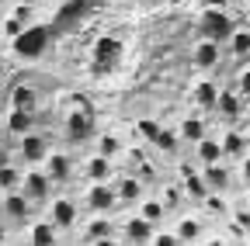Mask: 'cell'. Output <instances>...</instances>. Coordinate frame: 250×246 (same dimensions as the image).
<instances>
[{
	"label": "cell",
	"mask_w": 250,
	"mask_h": 246,
	"mask_svg": "<svg viewBox=\"0 0 250 246\" xmlns=\"http://www.w3.org/2000/svg\"><path fill=\"white\" fill-rule=\"evenodd\" d=\"M52 188H56V184L49 180V173L42 170V163L24 167V177H21V194H24L31 205H49V201H52Z\"/></svg>",
	"instance_id": "6da1fadb"
},
{
	"label": "cell",
	"mask_w": 250,
	"mask_h": 246,
	"mask_svg": "<svg viewBox=\"0 0 250 246\" xmlns=\"http://www.w3.org/2000/svg\"><path fill=\"white\" fill-rule=\"evenodd\" d=\"M94 135V114L90 111H73V114H66L62 118V139H66L70 146H83V142H90Z\"/></svg>",
	"instance_id": "7a4b0ae2"
},
{
	"label": "cell",
	"mask_w": 250,
	"mask_h": 246,
	"mask_svg": "<svg viewBox=\"0 0 250 246\" xmlns=\"http://www.w3.org/2000/svg\"><path fill=\"white\" fill-rule=\"evenodd\" d=\"M83 205H87L90 211H104V215H111V211L118 208L115 184H111V180H90L87 191H83Z\"/></svg>",
	"instance_id": "3957f363"
},
{
	"label": "cell",
	"mask_w": 250,
	"mask_h": 246,
	"mask_svg": "<svg viewBox=\"0 0 250 246\" xmlns=\"http://www.w3.org/2000/svg\"><path fill=\"white\" fill-rule=\"evenodd\" d=\"M202 38H215V42H226V35L233 32V18L226 14V7H205L202 11Z\"/></svg>",
	"instance_id": "277c9868"
},
{
	"label": "cell",
	"mask_w": 250,
	"mask_h": 246,
	"mask_svg": "<svg viewBox=\"0 0 250 246\" xmlns=\"http://www.w3.org/2000/svg\"><path fill=\"white\" fill-rule=\"evenodd\" d=\"M31 208L35 205L21 194V188L18 191H4V198H0V215H4L7 226H24L31 219Z\"/></svg>",
	"instance_id": "5b68a950"
},
{
	"label": "cell",
	"mask_w": 250,
	"mask_h": 246,
	"mask_svg": "<svg viewBox=\"0 0 250 246\" xmlns=\"http://www.w3.org/2000/svg\"><path fill=\"white\" fill-rule=\"evenodd\" d=\"M219 118L226 121V125H233V121H240V114L247 111V97L240 94L236 87H223L219 90V97H215V108H212Z\"/></svg>",
	"instance_id": "8992f818"
},
{
	"label": "cell",
	"mask_w": 250,
	"mask_h": 246,
	"mask_svg": "<svg viewBox=\"0 0 250 246\" xmlns=\"http://www.w3.org/2000/svg\"><path fill=\"white\" fill-rule=\"evenodd\" d=\"M45 219L59 229V232H70L73 226H77V219H80V205L73 201V198H56V201H49V215Z\"/></svg>",
	"instance_id": "52a82bcc"
},
{
	"label": "cell",
	"mask_w": 250,
	"mask_h": 246,
	"mask_svg": "<svg viewBox=\"0 0 250 246\" xmlns=\"http://www.w3.org/2000/svg\"><path fill=\"white\" fill-rule=\"evenodd\" d=\"M45 152H49V139L42 135V132H24L21 139H18V156H21V163L24 167H35V163H42L45 160Z\"/></svg>",
	"instance_id": "ba28073f"
},
{
	"label": "cell",
	"mask_w": 250,
	"mask_h": 246,
	"mask_svg": "<svg viewBox=\"0 0 250 246\" xmlns=\"http://www.w3.org/2000/svg\"><path fill=\"white\" fill-rule=\"evenodd\" d=\"M45 38H49V32H45V28H35V21H31L24 32L14 38V52L24 56V59H39L45 52Z\"/></svg>",
	"instance_id": "9c48e42d"
},
{
	"label": "cell",
	"mask_w": 250,
	"mask_h": 246,
	"mask_svg": "<svg viewBox=\"0 0 250 246\" xmlns=\"http://www.w3.org/2000/svg\"><path fill=\"white\" fill-rule=\"evenodd\" d=\"M202 177H205V184H208V191H223V194H229L233 184H236V173H233L229 160L205 163V167H202Z\"/></svg>",
	"instance_id": "30bf717a"
},
{
	"label": "cell",
	"mask_w": 250,
	"mask_h": 246,
	"mask_svg": "<svg viewBox=\"0 0 250 246\" xmlns=\"http://www.w3.org/2000/svg\"><path fill=\"white\" fill-rule=\"evenodd\" d=\"M42 170L49 173L52 184H70V180H73V156H70V152H56V149H49L45 160H42Z\"/></svg>",
	"instance_id": "8fae6325"
},
{
	"label": "cell",
	"mask_w": 250,
	"mask_h": 246,
	"mask_svg": "<svg viewBox=\"0 0 250 246\" xmlns=\"http://www.w3.org/2000/svg\"><path fill=\"white\" fill-rule=\"evenodd\" d=\"M191 63L195 70H215L219 63H223V42H215V38H198L195 49H191Z\"/></svg>",
	"instance_id": "7c38bea8"
},
{
	"label": "cell",
	"mask_w": 250,
	"mask_h": 246,
	"mask_svg": "<svg viewBox=\"0 0 250 246\" xmlns=\"http://www.w3.org/2000/svg\"><path fill=\"white\" fill-rule=\"evenodd\" d=\"M118 59H122V38H101L98 49H94V73L104 76L118 66Z\"/></svg>",
	"instance_id": "4fadbf2b"
},
{
	"label": "cell",
	"mask_w": 250,
	"mask_h": 246,
	"mask_svg": "<svg viewBox=\"0 0 250 246\" xmlns=\"http://www.w3.org/2000/svg\"><path fill=\"white\" fill-rule=\"evenodd\" d=\"M115 232H118V226L111 222V215L94 211V219H90V222H87V229H83V239H87V243H111V239H115Z\"/></svg>",
	"instance_id": "5bb4252c"
},
{
	"label": "cell",
	"mask_w": 250,
	"mask_h": 246,
	"mask_svg": "<svg viewBox=\"0 0 250 246\" xmlns=\"http://www.w3.org/2000/svg\"><path fill=\"white\" fill-rule=\"evenodd\" d=\"M111 184H115L118 205H139V198L146 194V184H143L136 173H125V177H118V180H111Z\"/></svg>",
	"instance_id": "9a60e30c"
},
{
	"label": "cell",
	"mask_w": 250,
	"mask_h": 246,
	"mask_svg": "<svg viewBox=\"0 0 250 246\" xmlns=\"http://www.w3.org/2000/svg\"><path fill=\"white\" fill-rule=\"evenodd\" d=\"M219 146H223V156H226L229 163H236L240 156H247V152H250V135L240 132V129H226L223 139H219Z\"/></svg>",
	"instance_id": "2e32d148"
},
{
	"label": "cell",
	"mask_w": 250,
	"mask_h": 246,
	"mask_svg": "<svg viewBox=\"0 0 250 246\" xmlns=\"http://www.w3.org/2000/svg\"><path fill=\"white\" fill-rule=\"evenodd\" d=\"M198 208H202V215H205V219H219V222H226V219H229V208H233V201H229L223 191H208V194L198 201Z\"/></svg>",
	"instance_id": "e0dca14e"
},
{
	"label": "cell",
	"mask_w": 250,
	"mask_h": 246,
	"mask_svg": "<svg viewBox=\"0 0 250 246\" xmlns=\"http://www.w3.org/2000/svg\"><path fill=\"white\" fill-rule=\"evenodd\" d=\"M177 135H181V142H184V146H195V142H202V139L208 135V125H205L202 111H198V114H188V118H181Z\"/></svg>",
	"instance_id": "ac0fdd59"
},
{
	"label": "cell",
	"mask_w": 250,
	"mask_h": 246,
	"mask_svg": "<svg viewBox=\"0 0 250 246\" xmlns=\"http://www.w3.org/2000/svg\"><path fill=\"white\" fill-rule=\"evenodd\" d=\"M174 236H177V243H202L205 239V219H198V215H181V222L174 226Z\"/></svg>",
	"instance_id": "d6986e66"
},
{
	"label": "cell",
	"mask_w": 250,
	"mask_h": 246,
	"mask_svg": "<svg viewBox=\"0 0 250 246\" xmlns=\"http://www.w3.org/2000/svg\"><path fill=\"white\" fill-rule=\"evenodd\" d=\"M83 177L87 180H111L115 177V160L94 149V156H87V163H83Z\"/></svg>",
	"instance_id": "ffe728a7"
},
{
	"label": "cell",
	"mask_w": 250,
	"mask_h": 246,
	"mask_svg": "<svg viewBox=\"0 0 250 246\" xmlns=\"http://www.w3.org/2000/svg\"><path fill=\"white\" fill-rule=\"evenodd\" d=\"M153 232H156V229L143 219L139 211H136V215H129V219L122 222V236H125V243H149V239H153Z\"/></svg>",
	"instance_id": "44dd1931"
},
{
	"label": "cell",
	"mask_w": 250,
	"mask_h": 246,
	"mask_svg": "<svg viewBox=\"0 0 250 246\" xmlns=\"http://www.w3.org/2000/svg\"><path fill=\"white\" fill-rule=\"evenodd\" d=\"M39 101H42V94H39V87H31V83H18L11 90V108H18V111L39 114Z\"/></svg>",
	"instance_id": "7402d4cb"
},
{
	"label": "cell",
	"mask_w": 250,
	"mask_h": 246,
	"mask_svg": "<svg viewBox=\"0 0 250 246\" xmlns=\"http://www.w3.org/2000/svg\"><path fill=\"white\" fill-rule=\"evenodd\" d=\"M215 97H219V83H215V80H198V83L191 87L195 111H212V108H215Z\"/></svg>",
	"instance_id": "603a6c76"
},
{
	"label": "cell",
	"mask_w": 250,
	"mask_h": 246,
	"mask_svg": "<svg viewBox=\"0 0 250 246\" xmlns=\"http://www.w3.org/2000/svg\"><path fill=\"white\" fill-rule=\"evenodd\" d=\"M4 129H7V135L21 139L24 132L35 129V114H31V111H18V108H11V111H7V118H4Z\"/></svg>",
	"instance_id": "cb8c5ba5"
},
{
	"label": "cell",
	"mask_w": 250,
	"mask_h": 246,
	"mask_svg": "<svg viewBox=\"0 0 250 246\" xmlns=\"http://www.w3.org/2000/svg\"><path fill=\"white\" fill-rule=\"evenodd\" d=\"M136 208H139V215H143V219H146L153 229H160V226L167 222V208H164V201H160V198H146V194H143Z\"/></svg>",
	"instance_id": "d4e9b609"
},
{
	"label": "cell",
	"mask_w": 250,
	"mask_h": 246,
	"mask_svg": "<svg viewBox=\"0 0 250 246\" xmlns=\"http://www.w3.org/2000/svg\"><path fill=\"white\" fill-rule=\"evenodd\" d=\"M191 149H195V163H198V167L226 160V156H223V146H219V139H212V135H205V139H202V142H195Z\"/></svg>",
	"instance_id": "484cf974"
},
{
	"label": "cell",
	"mask_w": 250,
	"mask_h": 246,
	"mask_svg": "<svg viewBox=\"0 0 250 246\" xmlns=\"http://www.w3.org/2000/svg\"><path fill=\"white\" fill-rule=\"evenodd\" d=\"M223 45L233 59H250V28H233Z\"/></svg>",
	"instance_id": "4316f807"
},
{
	"label": "cell",
	"mask_w": 250,
	"mask_h": 246,
	"mask_svg": "<svg viewBox=\"0 0 250 246\" xmlns=\"http://www.w3.org/2000/svg\"><path fill=\"white\" fill-rule=\"evenodd\" d=\"M181 188H184V198H188V201H195V205H198V201L208 194V184H205V177H202V167L191 170L188 177H181Z\"/></svg>",
	"instance_id": "83f0119b"
},
{
	"label": "cell",
	"mask_w": 250,
	"mask_h": 246,
	"mask_svg": "<svg viewBox=\"0 0 250 246\" xmlns=\"http://www.w3.org/2000/svg\"><path fill=\"white\" fill-rule=\"evenodd\" d=\"M153 146H156V149H160V152H164V156H181V146H184V142H181V135H177V129H167V125H164L160 132H156V139H153Z\"/></svg>",
	"instance_id": "f1b7e54d"
},
{
	"label": "cell",
	"mask_w": 250,
	"mask_h": 246,
	"mask_svg": "<svg viewBox=\"0 0 250 246\" xmlns=\"http://www.w3.org/2000/svg\"><path fill=\"white\" fill-rule=\"evenodd\" d=\"M59 239V229L49 222V219H42V222H35L28 229V243H35V246H49V243H56Z\"/></svg>",
	"instance_id": "f546056e"
},
{
	"label": "cell",
	"mask_w": 250,
	"mask_h": 246,
	"mask_svg": "<svg viewBox=\"0 0 250 246\" xmlns=\"http://www.w3.org/2000/svg\"><path fill=\"white\" fill-rule=\"evenodd\" d=\"M94 146H98V152H104V156H111V160H118L122 152H125V142H122V135H115V132L94 135Z\"/></svg>",
	"instance_id": "4dcf8cb0"
},
{
	"label": "cell",
	"mask_w": 250,
	"mask_h": 246,
	"mask_svg": "<svg viewBox=\"0 0 250 246\" xmlns=\"http://www.w3.org/2000/svg\"><path fill=\"white\" fill-rule=\"evenodd\" d=\"M160 201H164V208H167V215H170V211H181L188 198H184V188H181V184H164Z\"/></svg>",
	"instance_id": "1f68e13d"
},
{
	"label": "cell",
	"mask_w": 250,
	"mask_h": 246,
	"mask_svg": "<svg viewBox=\"0 0 250 246\" xmlns=\"http://www.w3.org/2000/svg\"><path fill=\"white\" fill-rule=\"evenodd\" d=\"M21 177H24V167L4 163V167H0V194H4V191H18L21 188Z\"/></svg>",
	"instance_id": "d6a6232c"
},
{
	"label": "cell",
	"mask_w": 250,
	"mask_h": 246,
	"mask_svg": "<svg viewBox=\"0 0 250 246\" xmlns=\"http://www.w3.org/2000/svg\"><path fill=\"white\" fill-rule=\"evenodd\" d=\"M24 28H28V24H24L21 18H14V14H4V18H0V35H4V38H18Z\"/></svg>",
	"instance_id": "836d02e7"
},
{
	"label": "cell",
	"mask_w": 250,
	"mask_h": 246,
	"mask_svg": "<svg viewBox=\"0 0 250 246\" xmlns=\"http://www.w3.org/2000/svg\"><path fill=\"white\" fill-rule=\"evenodd\" d=\"M229 222H233V226H240V229L247 232V239H250V208H247L243 201L229 208Z\"/></svg>",
	"instance_id": "e575fe53"
},
{
	"label": "cell",
	"mask_w": 250,
	"mask_h": 246,
	"mask_svg": "<svg viewBox=\"0 0 250 246\" xmlns=\"http://www.w3.org/2000/svg\"><path fill=\"white\" fill-rule=\"evenodd\" d=\"M160 129H164V125H160L156 118H139V121H136V132H139V139H146V142H153Z\"/></svg>",
	"instance_id": "d590c367"
},
{
	"label": "cell",
	"mask_w": 250,
	"mask_h": 246,
	"mask_svg": "<svg viewBox=\"0 0 250 246\" xmlns=\"http://www.w3.org/2000/svg\"><path fill=\"white\" fill-rule=\"evenodd\" d=\"M7 14H14V18H21L24 24H31V21H35V4H18V0H14V7H11Z\"/></svg>",
	"instance_id": "8d00e7d4"
},
{
	"label": "cell",
	"mask_w": 250,
	"mask_h": 246,
	"mask_svg": "<svg viewBox=\"0 0 250 246\" xmlns=\"http://www.w3.org/2000/svg\"><path fill=\"white\" fill-rule=\"evenodd\" d=\"M236 90H240V94H243V97L250 101V66L236 73Z\"/></svg>",
	"instance_id": "74e56055"
},
{
	"label": "cell",
	"mask_w": 250,
	"mask_h": 246,
	"mask_svg": "<svg viewBox=\"0 0 250 246\" xmlns=\"http://www.w3.org/2000/svg\"><path fill=\"white\" fill-rule=\"evenodd\" d=\"M236 177H240V184H250V152L236 160Z\"/></svg>",
	"instance_id": "f35d334b"
},
{
	"label": "cell",
	"mask_w": 250,
	"mask_h": 246,
	"mask_svg": "<svg viewBox=\"0 0 250 246\" xmlns=\"http://www.w3.org/2000/svg\"><path fill=\"white\" fill-rule=\"evenodd\" d=\"M149 243H153V246H177V236H174V232H160V229H156Z\"/></svg>",
	"instance_id": "ab89813d"
},
{
	"label": "cell",
	"mask_w": 250,
	"mask_h": 246,
	"mask_svg": "<svg viewBox=\"0 0 250 246\" xmlns=\"http://www.w3.org/2000/svg\"><path fill=\"white\" fill-rule=\"evenodd\" d=\"M4 163H11V152H7V146H0V167Z\"/></svg>",
	"instance_id": "60d3db41"
},
{
	"label": "cell",
	"mask_w": 250,
	"mask_h": 246,
	"mask_svg": "<svg viewBox=\"0 0 250 246\" xmlns=\"http://www.w3.org/2000/svg\"><path fill=\"white\" fill-rule=\"evenodd\" d=\"M7 239H11V229H7L4 222H0V243H7Z\"/></svg>",
	"instance_id": "b9f144b4"
},
{
	"label": "cell",
	"mask_w": 250,
	"mask_h": 246,
	"mask_svg": "<svg viewBox=\"0 0 250 246\" xmlns=\"http://www.w3.org/2000/svg\"><path fill=\"white\" fill-rule=\"evenodd\" d=\"M250 0H226V7H247Z\"/></svg>",
	"instance_id": "7bdbcfd3"
},
{
	"label": "cell",
	"mask_w": 250,
	"mask_h": 246,
	"mask_svg": "<svg viewBox=\"0 0 250 246\" xmlns=\"http://www.w3.org/2000/svg\"><path fill=\"white\" fill-rule=\"evenodd\" d=\"M208 7H226V0H205Z\"/></svg>",
	"instance_id": "ee69618b"
},
{
	"label": "cell",
	"mask_w": 250,
	"mask_h": 246,
	"mask_svg": "<svg viewBox=\"0 0 250 246\" xmlns=\"http://www.w3.org/2000/svg\"><path fill=\"white\" fill-rule=\"evenodd\" d=\"M243 205L250 208V184H247V191H243Z\"/></svg>",
	"instance_id": "f6af8a7d"
},
{
	"label": "cell",
	"mask_w": 250,
	"mask_h": 246,
	"mask_svg": "<svg viewBox=\"0 0 250 246\" xmlns=\"http://www.w3.org/2000/svg\"><path fill=\"white\" fill-rule=\"evenodd\" d=\"M39 4H52L56 7V4H62V0H39Z\"/></svg>",
	"instance_id": "bcb514c9"
},
{
	"label": "cell",
	"mask_w": 250,
	"mask_h": 246,
	"mask_svg": "<svg viewBox=\"0 0 250 246\" xmlns=\"http://www.w3.org/2000/svg\"><path fill=\"white\" fill-rule=\"evenodd\" d=\"M0 14H7V0H0Z\"/></svg>",
	"instance_id": "7dc6e473"
},
{
	"label": "cell",
	"mask_w": 250,
	"mask_h": 246,
	"mask_svg": "<svg viewBox=\"0 0 250 246\" xmlns=\"http://www.w3.org/2000/svg\"><path fill=\"white\" fill-rule=\"evenodd\" d=\"M18 4H35V7H39V0H18Z\"/></svg>",
	"instance_id": "c3c4849f"
},
{
	"label": "cell",
	"mask_w": 250,
	"mask_h": 246,
	"mask_svg": "<svg viewBox=\"0 0 250 246\" xmlns=\"http://www.w3.org/2000/svg\"><path fill=\"white\" fill-rule=\"evenodd\" d=\"M139 4H160V0H139Z\"/></svg>",
	"instance_id": "681fc988"
},
{
	"label": "cell",
	"mask_w": 250,
	"mask_h": 246,
	"mask_svg": "<svg viewBox=\"0 0 250 246\" xmlns=\"http://www.w3.org/2000/svg\"><path fill=\"white\" fill-rule=\"evenodd\" d=\"M0 18H4V14H0Z\"/></svg>",
	"instance_id": "f907efd6"
}]
</instances>
